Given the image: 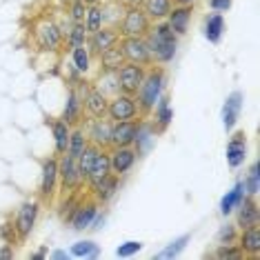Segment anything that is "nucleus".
Returning a JSON list of instances; mask_svg holds the SVG:
<instances>
[{"mask_svg":"<svg viewBox=\"0 0 260 260\" xmlns=\"http://www.w3.org/2000/svg\"><path fill=\"white\" fill-rule=\"evenodd\" d=\"M163 87H165V71H149L147 76L143 78V82H140L136 96H138V109L147 116V113L154 111L156 102H158V98L163 96Z\"/></svg>","mask_w":260,"mask_h":260,"instance_id":"1","label":"nucleus"},{"mask_svg":"<svg viewBox=\"0 0 260 260\" xmlns=\"http://www.w3.org/2000/svg\"><path fill=\"white\" fill-rule=\"evenodd\" d=\"M149 51L158 62H169L176 56V34L169 25H158L147 40Z\"/></svg>","mask_w":260,"mask_h":260,"instance_id":"2","label":"nucleus"},{"mask_svg":"<svg viewBox=\"0 0 260 260\" xmlns=\"http://www.w3.org/2000/svg\"><path fill=\"white\" fill-rule=\"evenodd\" d=\"M122 56L129 62H136V65H149L152 62V51L145 38H134V36H124L120 43Z\"/></svg>","mask_w":260,"mask_h":260,"instance_id":"3","label":"nucleus"},{"mask_svg":"<svg viewBox=\"0 0 260 260\" xmlns=\"http://www.w3.org/2000/svg\"><path fill=\"white\" fill-rule=\"evenodd\" d=\"M143 78H145V71H143L140 65H136V62H129V65L118 67V76H116L118 87H120V91L127 93V96H134V93L138 91Z\"/></svg>","mask_w":260,"mask_h":260,"instance_id":"4","label":"nucleus"},{"mask_svg":"<svg viewBox=\"0 0 260 260\" xmlns=\"http://www.w3.org/2000/svg\"><path fill=\"white\" fill-rule=\"evenodd\" d=\"M107 116L111 120L120 122V120H132V118L138 116V102L134 100L132 96L122 93V96H116L107 107Z\"/></svg>","mask_w":260,"mask_h":260,"instance_id":"5","label":"nucleus"},{"mask_svg":"<svg viewBox=\"0 0 260 260\" xmlns=\"http://www.w3.org/2000/svg\"><path fill=\"white\" fill-rule=\"evenodd\" d=\"M149 31V20L147 14L140 12V9H129L127 16L122 20V36H134V38H143Z\"/></svg>","mask_w":260,"mask_h":260,"instance_id":"6","label":"nucleus"},{"mask_svg":"<svg viewBox=\"0 0 260 260\" xmlns=\"http://www.w3.org/2000/svg\"><path fill=\"white\" fill-rule=\"evenodd\" d=\"M136 132H138V122H132V120L113 122L109 145H113V147H132L134 138H136Z\"/></svg>","mask_w":260,"mask_h":260,"instance_id":"7","label":"nucleus"},{"mask_svg":"<svg viewBox=\"0 0 260 260\" xmlns=\"http://www.w3.org/2000/svg\"><path fill=\"white\" fill-rule=\"evenodd\" d=\"M58 176L62 178L65 189H76V187L82 183L80 169H78V160L71 158L69 154L62 156V160H60V165H58Z\"/></svg>","mask_w":260,"mask_h":260,"instance_id":"8","label":"nucleus"},{"mask_svg":"<svg viewBox=\"0 0 260 260\" xmlns=\"http://www.w3.org/2000/svg\"><path fill=\"white\" fill-rule=\"evenodd\" d=\"M38 218V202H25L18 209V218H16V231L20 238H27L36 225Z\"/></svg>","mask_w":260,"mask_h":260,"instance_id":"9","label":"nucleus"},{"mask_svg":"<svg viewBox=\"0 0 260 260\" xmlns=\"http://www.w3.org/2000/svg\"><path fill=\"white\" fill-rule=\"evenodd\" d=\"M136 158H138V154L134 152V149H129V147H116V152L109 156V163H111V171H113L116 176L127 174V171L134 167Z\"/></svg>","mask_w":260,"mask_h":260,"instance_id":"10","label":"nucleus"},{"mask_svg":"<svg viewBox=\"0 0 260 260\" xmlns=\"http://www.w3.org/2000/svg\"><path fill=\"white\" fill-rule=\"evenodd\" d=\"M240 107H242V93L240 91L229 93L225 105H222V127H225V132L233 129V124L238 120V113H240Z\"/></svg>","mask_w":260,"mask_h":260,"instance_id":"11","label":"nucleus"},{"mask_svg":"<svg viewBox=\"0 0 260 260\" xmlns=\"http://www.w3.org/2000/svg\"><path fill=\"white\" fill-rule=\"evenodd\" d=\"M245 156H247V140H245V134L238 132L229 140V145H227V163H229V167L236 169L245 163Z\"/></svg>","mask_w":260,"mask_h":260,"instance_id":"12","label":"nucleus"},{"mask_svg":"<svg viewBox=\"0 0 260 260\" xmlns=\"http://www.w3.org/2000/svg\"><path fill=\"white\" fill-rule=\"evenodd\" d=\"M56 178H58V163L54 158L43 163V180H40V196L43 198H51L56 189Z\"/></svg>","mask_w":260,"mask_h":260,"instance_id":"13","label":"nucleus"},{"mask_svg":"<svg viewBox=\"0 0 260 260\" xmlns=\"http://www.w3.org/2000/svg\"><path fill=\"white\" fill-rule=\"evenodd\" d=\"M258 205L256 200L251 198H242L240 205H238V222H240V227H245V229H249V227H258Z\"/></svg>","mask_w":260,"mask_h":260,"instance_id":"14","label":"nucleus"},{"mask_svg":"<svg viewBox=\"0 0 260 260\" xmlns=\"http://www.w3.org/2000/svg\"><path fill=\"white\" fill-rule=\"evenodd\" d=\"M85 107H87V111H89L91 118H105L109 102H107L105 93H102L100 89H91V91H87Z\"/></svg>","mask_w":260,"mask_h":260,"instance_id":"15","label":"nucleus"},{"mask_svg":"<svg viewBox=\"0 0 260 260\" xmlns=\"http://www.w3.org/2000/svg\"><path fill=\"white\" fill-rule=\"evenodd\" d=\"M98 214V205L96 202H87V205H80V207H76V211H74V216H71V225H74V229L78 231H82V229H87V227L91 225V220L96 218Z\"/></svg>","mask_w":260,"mask_h":260,"instance_id":"16","label":"nucleus"},{"mask_svg":"<svg viewBox=\"0 0 260 260\" xmlns=\"http://www.w3.org/2000/svg\"><path fill=\"white\" fill-rule=\"evenodd\" d=\"M38 45L49 51H54L60 45V31L54 23H43L38 27Z\"/></svg>","mask_w":260,"mask_h":260,"instance_id":"17","label":"nucleus"},{"mask_svg":"<svg viewBox=\"0 0 260 260\" xmlns=\"http://www.w3.org/2000/svg\"><path fill=\"white\" fill-rule=\"evenodd\" d=\"M91 187H93V191H96L98 202H107V200L113 198V194H116V189H118V176L109 174V176H105V178L91 183Z\"/></svg>","mask_w":260,"mask_h":260,"instance_id":"18","label":"nucleus"},{"mask_svg":"<svg viewBox=\"0 0 260 260\" xmlns=\"http://www.w3.org/2000/svg\"><path fill=\"white\" fill-rule=\"evenodd\" d=\"M240 251L247 256L258 258L260 256V229L258 227H249L240 236Z\"/></svg>","mask_w":260,"mask_h":260,"instance_id":"19","label":"nucleus"},{"mask_svg":"<svg viewBox=\"0 0 260 260\" xmlns=\"http://www.w3.org/2000/svg\"><path fill=\"white\" fill-rule=\"evenodd\" d=\"M167 16H169V27H171V31H174L176 36L187 34V23H189V18H191L189 5H183V7L174 9V12H169Z\"/></svg>","mask_w":260,"mask_h":260,"instance_id":"20","label":"nucleus"},{"mask_svg":"<svg viewBox=\"0 0 260 260\" xmlns=\"http://www.w3.org/2000/svg\"><path fill=\"white\" fill-rule=\"evenodd\" d=\"M109 174H111L109 154H105V152H100V149H98L96 158H93V163H91V169H89V176H87V180H89V183H96V180L105 178V176H109Z\"/></svg>","mask_w":260,"mask_h":260,"instance_id":"21","label":"nucleus"},{"mask_svg":"<svg viewBox=\"0 0 260 260\" xmlns=\"http://www.w3.org/2000/svg\"><path fill=\"white\" fill-rule=\"evenodd\" d=\"M245 198V185L242 183H238L233 189L229 191V194L225 196V198L220 200V214L222 216H229L233 209H236L238 205H240V200Z\"/></svg>","mask_w":260,"mask_h":260,"instance_id":"22","label":"nucleus"},{"mask_svg":"<svg viewBox=\"0 0 260 260\" xmlns=\"http://www.w3.org/2000/svg\"><path fill=\"white\" fill-rule=\"evenodd\" d=\"M222 31H225V18L220 14H211L205 23V36L209 43H220Z\"/></svg>","mask_w":260,"mask_h":260,"instance_id":"23","label":"nucleus"},{"mask_svg":"<svg viewBox=\"0 0 260 260\" xmlns=\"http://www.w3.org/2000/svg\"><path fill=\"white\" fill-rule=\"evenodd\" d=\"M109 136H111V124L105 122L102 118H96L89 129V138L93 140V145H98V147H105V145H109Z\"/></svg>","mask_w":260,"mask_h":260,"instance_id":"24","label":"nucleus"},{"mask_svg":"<svg viewBox=\"0 0 260 260\" xmlns=\"http://www.w3.org/2000/svg\"><path fill=\"white\" fill-rule=\"evenodd\" d=\"M154 127H149V124H138V132H136V138H134V143H136V154H145L147 149H152L154 145Z\"/></svg>","mask_w":260,"mask_h":260,"instance_id":"25","label":"nucleus"},{"mask_svg":"<svg viewBox=\"0 0 260 260\" xmlns=\"http://www.w3.org/2000/svg\"><path fill=\"white\" fill-rule=\"evenodd\" d=\"M116 40H118V36H116V31H107V29H98V31H93V38H91V47L100 54V51H105L109 49L111 45H116Z\"/></svg>","mask_w":260,"mask_h":260,"instance_id":"26","label":"nucleus"},{"mask_svg":"<svg viewBox=\"0 0 260 260\" xmlns=\"http://www.w3.org/2000/svg\"><path fill=\"white\" fill-rule=\"evenodd\" d=\"M154 109H156V122H158L160 129H165L171 120H174V109L169 107V98L167 96H160Z\"/></svg>","mask_w":260,"mask_h":260,"instance_id":"27","label":"nucleus"},{"mask_svg":"<svg viewBox=\"0 0 260 260\" xmlns=\"http://www.w3.org/2000/svg\"><path fill=\"white\" fill-rule=\"evenodd\" d=\"M69 124L65 120H56L54 122V138H56V152L58 154H67L69 147Z\"/></svg>","mask_w":260,"mask_h":260,"instance_id":"28","label":"nucleus"},{"mask_svg":"<svg viewBox=\"0 0 260 260\" xmlns=\"http://www.w3.org/2000/svg\"><path fill=\"white\" fill-rule=\"evenodd\" d=\"M78 116H80V100H78L76 91H69L65 111H62V120H65L67 124H74V122H78Z\"/></svg>","mask_w":260,"mask_h":260,"instance_id":"29","label":"nucleus"},{"mask_svg":"<svg viewBox=\"0 0 260 260\" xmlns=\"http://www.w3.org/2000/svg\"><path fill=\"white\" fill-rule=\"evenodd\" d=\"M171 12V3L169 0H145V14L149 18H163Z\"/></svg>","mask_w":260,"mask_h":260,"instance_id":"30","label":"nucleus"},{"mask_svg":"<svg viewBox=\"0 0 260 260\" xmlns=\"http://www.w3.org/2000/svg\"><path fill=\"white\" fill-rule=\"evenodd\" d=\"M189 233H185V236H180V238H176L174 242H169L167 247L163 249L160 253H156V258H160V260H165V258H176V256H180V251L187 247V242H189Z\"/></svg>","mask_w":260,"mask_h":260,"instance_id":"31","label":"nucleus"},{"mask_svg":"<svg viewBox=\"0 0 260 260\" xmlns=\"http://www.w3.org/2000/svg\"><path fill=\"white\" fill-rule=\"evenodd\" d=\"M85 147H87V138L80 129H76L74 134H69V147H67V154H69L71 158H76V160L80 158V154L85 152Z\"/></svg>","mask_w":260,"mask_h":260,"instance_id":"32","label":"nucleus"},{"mask_svg":"<svg viewBox=\"0 0 260 260\" xmlns=\"http://www.w3.org/2000/svg\"><path fill=\"white\" fill-rule=\"evenodd\" d=\"M100 58H102V65H105L107 69H118L124 56H122V49H120V47L111 45L109 49L100 51Z\"/></svg>","mask_w":260,"mask_h":260,"instance_id":"33","label":"nucleus"},{"mask_svg":"<svg viewBox=\"0 0 260 260\" xmlns=\"http://www.w3.org/2000/svg\"><path fill=\"white\" fill-rule=\"evenodd\" d=\"M98 253H100V249L91 240H80L71 247V256L76 258H98Z\"/></svg>","mask_w":260,"mask_h":260,"instance_id":"34","label":"nucleus"},{"mask_svg":"<svg viewBox=\"0 0 260 260\" xmlns=\"http://www.w3.org/2000/svg\"><path fill=\"white\" fill-rule=\"evenodd\" d=\"M258 169H260V165H258V163H253V165H251V169H249L247 180L242 183V185H245V194H249V196H256L258 191H260V183H258L260 174H258Z\"/></svg>","mask_w":260,"mask_h":260,"instance_id":"35","label":"nucleus"},{"mask_svg":"<svg viewBox=\"0 0 260 260\" xmlns=\"http://www.w3.org/2000/svg\"><path fill=\"white\" fill-rule=\"evenodd\" d=\"M102 27V9L100 7H91L89 12H87V31L93 34V31H98Z\"/></svg>","mask_w":260,"mask_h":260,"instance_id":"36","label":"nucleus"},{"mask_svg":"<svg viewBox=\"0 0 260 260\" xmlns=\"http://www.w3.org/2000/svg\"><path fill=\"white\" fill-rule=\"evenodd\" d=\"M74 67L78 71L89 69V54H87L85 47H74Z\"/></svg>","mask_w":260,"mask_h":260,"instance_id":"37","label":"nucleus"},{"mask_svg":"<svg viewBox=\"0 0 260 260\" xmlns=\"http://www.w3.org/2000/svg\"><path fill=\"white\" fill-rule=\"evenodd\" d=\"M85 40H87L85 25H76V27L69 31V45H71V49H74V47H85Z\"/></svg>","mask_w":260,"mask_h":260,"instance_id":"38","label":"nucleus"},{"mask_svg":"<svg viewBox=\"0 0 260 260\" xmlns=\"http://www.w3.org/2000/svg\"><path fill=\"white\" fill-rule=\"evenodd\" d=\"M216 258H220V260H240L242 258V251L240 249H233L229 242H225V245H220V249L216 251Z\"/></svg>","mask_w":260,"mask_h":260,"instance_id":"39","label":"nucleus"},{"mask_svg":"<svg viewBox=\"0 0 260 260\" xmlns=\"http://www.w3.org/2000/svg\"><path fill=\"white\" fill-rule=\"evenodd\" d=\"M143 249V242H138V240H129V242H124V245H120L116 249V256H120V258H127V256H134L136 251H140Z\"/></svg>","mask_w":260,"mask_h":260,"instance_id":"40","label":"nucleus"},{"mask_svg":"<svg viewBox=\"0 0 260 260\" xmlns=\"http://www.w3.org/2000/svg\"><path fill=\"white\" fill-rule=\"evenodd\" d=\"M85 3H82V0H76L74 5H71V18L76 20V23H80L82 18H85Z\"/></svg>","mask_w":260,"mask_h":260,"instance_id":"41","label":"nucleus"},{"mask_svg":"<svg viewBox=\"0 0 260 260\" xmlns=\"http://www.w3.org/2000/svg\"><path fill=\"white\" fill-rule=\"evenodd\" d=\"M233 236H236V231H233V227H222L220 233H218V240H220V245H225V242H231Z\"/></svg>","mask_w":260,"mask_h":260,"instance_id":"42","label":"nucleus"},{"mask_svg":"<svg viewBox=\"0 0 260 260\" xmlns=\"http://www.w3.org/2000/svg\"><path fill=\"white\" fill-rule=\"evenodd\" d=\"M0 236H3L7 242H14V238H16V227L3 225V227H0Z\"/></svg>","mask_w":260,"mask_h":260,"instance_id":"43","label":"nucleus"},{"mask_svg":"<svg viewBox=\"0 0 260 260\" xmlns=\"http://www.w3.org/2000/svg\"><path fill=\"white\" fill-rule=\"evenodd\" d=\"M209 5L214 12H227V9L231 7V0H211Z\"/></svg>","mask_w":260,"mask_h":260,"instance_id":"44","label":"nucleus"},{"mask_svg":"<svg viewBox=\"0 0 260 260\" xmlns=\"http://www.w3.org/2000/svg\"><path fill=\"white\" fill-rule=\"evenodd\" d=\"M51 258H56V260H65V258H67V251H54V253H51Z\"/></svg>","mask_w":260,"mask_h":260,"instance_id":"45","label":"nucleus"},{"mask_svg":"<svg viewBox=\"0 0 260 260\" xmlns=\"http://www.w3.org/2000/svg\"><path fill=\"white\" fill-rule=\"evenodd\" d=\"M0 258H12V251H9V247H5L3 251H0Z\"/></svg>","mask_w":260,"mask_h":260,"instance_id":"46","label":"nucleus"},{"mask_svg":"<svg viewBox=\"0 0 260 260\" xmlns=\"http://www.w3.org/2000/svg\"><path fill=\"white\" fill-rule=\"evenodd\" d=\"M31 258H34V260H40V258H45V249H40V251H36V253H34V256H31Z\"/></svg>","mask_w":260,"mask_h":260,"instance_id":"47","label":"nucleus"},{"mask_svg":"<svg viewBox=\"0 0 260 260\" xmlns=\"http://www.w3.org/2000/svg\"><path fill=\"white\" fill-rule=\"evenodd\" d=\"M124 3H127V5H132V7H136V5H140V3H143V0H124Z\"/></svg>","mask_w":260,"mask_h":260,"instance_id":"48","label":"nucleus"},{"mask_svg":"<svg viewBox=\"0 0 260 260\" xmlns=\"http://www.w3.org/2000/svg\"><path fill=\"white\" fill-rule=\"evenodd\" d=\"M176 3H178V5H191L194 0H176Z\"/></svg>","mask_w":260,"mask_h":260,"instance_id":"49","label":"nucleus"},{"mask_svg":"<svg viewBox=\"0 0 260 260\" xmlns=\"http://www.w3.org/2000/svg\"><path fill=\"white\" fill-rule=\"evenodd\" d=\"M82 3H85V5H96L98 0H82Z\"/></svg>","mask_w":260,"mask_h":260,"instance_id":"50","label":"nucleus"}]
</instances>
